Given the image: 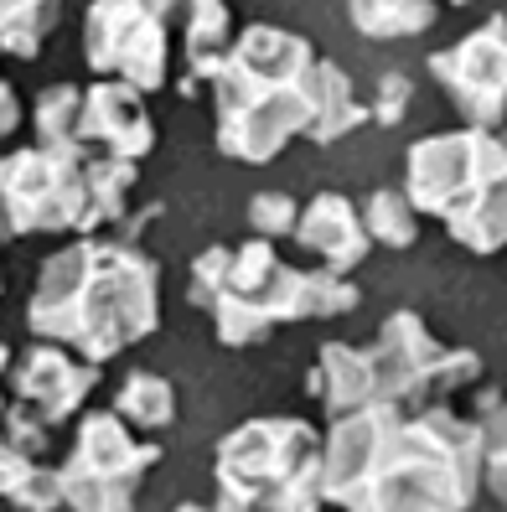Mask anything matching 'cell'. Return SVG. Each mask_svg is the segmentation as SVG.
Listing matches in <instances>:
<instances>
[{
    "instance_id": "6da1fadb",
    "label": "cell",
    "mask_w": 507,
    "mask_h": 512,
    "mask_svg": "<svg viewBox=\"0 0 507 512\" xmlns=\"http://www.w3.org/2000/svg\"><path fill=\"white\" fill-rule=\"evenodd\" d=\"M482 425L456 409H357L326 430V502L342 512H471Z\"/></svg>"
},
{
    "instance_id": "7a4b0ae2",
    "label": "cell",
    "mask_w": 507,
    "mask_h": 512,
    "mask_svg": "<svg viewBox=\"0 0 507 512\" xmlns=\"http://www.w3.org/2000/svg\"><path fill=\"white\" fill-rule=\"evenodd\" d=\"M26 326L104 368L161 326V259L130 238H73L42 259Z\"/></svg>"
},
{
    "instance_id": "3957f363",
    "label": "cell",
    "mask_w": 507,
    "mask_h": 512,
    "mask_svg": "<svg viewBox=\"0 0 507 512\" xmlns=\"http://www.w3.org/2000/svg\"><path fill=\"white\" fill-rule=\"evenodd\" d=\"M321 94V52L311 37L254 21L238 32L213 78V140L238 166H270L295 140H311Z\"/></svg>"
},
{
    "instance_id": "277c9868",
    "label": "cell",
    "mask_w": 507,
    "mask_h": 512,
    "mask_svg": "<svg viewBox=\"0 0 507 512\" xmlns=\"http://www.w3.org/2000/svg\"><path fill=\"white\" fill-rule=\"evenodd\" d=\"M471 383H482V357L440 342L420 311H394L373 342H326L306 373V394L326 419H347L357 409L430 414Z\"/></svg>"
},
{
    "instance_id": "5b68a950",
    "label": "cell",
    "mask_w": 507,
    "mask_h": 512,
    "mask_svg": "<svg viewBox=\"0 0 507 512\" xmlns=\"http://www.w3.org/2000/svg\"><path fill=\"white\" fill-rule=\"evenodd\" d=\"M135 171L140 166L130 161H88L73 150L21 145L0 156V238H99V228L130 218Z\"/></svg>"
},
{
    "instance_id": "8992f818",
    "label": "cell",
    "mask_w": 507,
    "mask_h": 512,
    "mask_svg": "<svg viewBox=\"0 0 507 512\" xmlns=\"http://www.w3.org/2000/svg\"><path fill=\"white\" fill-rule=\"evenodd\" d=\"M404 192L420 218L445 223V233L471 254L507 249V130L456 125L409 145Z\"/></svg>"
},
{
    "instance_id": "52a82bcc",
    "label": "cell",
    "mask_w": 507,
    "mask_h": 512,
    "mask_svg": "<svg viewBox=\"0 0 507 512\" xmlns=\"http://www.w3.org/2000/svg\"><path fill=\"white\" fill-rule=\"evenodd\" d=\"M357 306H363V290L352 285V275H332L321 264L295 269L275 254L270 238H249L228 254L207 316H213L223 347H254L290 321H326Z\"/></svg>"
},
{
    "instance_id": "ba28073f",
    "label": "cell",
    "mask_w": 507,
    "mask_h": 512,
    "mask_svg": "<svg viewBox=\"0 0 507 512\" xmlns=\"http://www.w3.org/2000/svg\"><path fill=\"white\" fill-rule=\"evenodd\" d=\"M218 512H321L326 502V435L306 419H244L218 440Z\"/></svg>"
},
{
    "instance_id": "9c48e42d",
    "label": "cell",
    "mask_w": 507,
    "mask_h": 512,
    "mask_svg": "<svg viewBox=\"0 0 507 512\" xmlns=\"http://www.w3.org/2000/svg\"><path fill=\"white\" fill-rule=\"evenodd\" d=\"M37 145L73 150L88 161H130L140 166L156 150V119L145 94L130 83L94 78V83H47L37 94Z\"/></svg>"
},
{
    "instance_id": "30bf717a",
    "label": "cell",
    "mask_w": 507,
    "mask_h": 512,
    "mask_svg": "<svg viewBox=\"0 0 507 512\" xmlns=\"http://www.w3.org/2000/svg\"><path fill=\"white\" fill-rule=\"evenodd\" d=\"M182 26V0H88L83 63L94 78L156 94L171 78V32Z\"/></svg>"
},
{
    "instance_id": "8fae6325",
    "label": "cell",
    "mask_w": 507,
    "mask_h": 512,
    "mask_svg": "<svg viewBox=\"0 0 507 512\" xmlns=\"http://www.w3.org/2000/svg\"><path fill=\"white\" fill-rule=\"evenodd\" d=\"M161 466V445L135 435L114 409L83 414L78 440L63 461V507L68 512H135L145 476Z\"/></svg>"
},
{
    "instance_id": "7c38bea8",
    "label": "cell",
    "mask_w": 507,
    "mask_h": 512,
    "mask_svg": "<svg viewBox=\"0 0 507 512\" xmlns=\"http://www.w3.org/2000/svg\"><path fill=\"white\" fill-rule=\"evenodd\" d=\"M430 78L461 114V125L502 130L507 125V16H487L461 42L430 57Z\"/></svg>"
},
{
    "instance_id": "4fadbf2b",
    "label": "cell",
    "mask_w": 507,
    "mask_h": 512,
    "mask_svg": "<svg viewBox=\"0 0 507 512\" xmlns=\"http://www.w3.org/2000/svg\"><path fill=\"white\" fill-rule=\"evenodd\" d=\"M99 388V368L83 363L78 352L57 347V342H37L16 357L11 368V394L26 414H37L42 425H63L68 414L83 409V399Z\"/></svg>"
},
{
    "instance_id": "5bb4252c",
    "label": "cell",
    "mask_w": 507,
    "mask_h": 512,
    "mask_svg": "<svg viewBox=\"0 0 507 512\" xmlns=\"http://www.w3.org/2000/svg\"><path fill=\"white\" fill-rule=\"evenodd\" d=\"M295 244H301V254H311L321 269H332V275H352V269L373 254V233L363 223V207H357L352 197L316 192L301 207Z\"/></svg>"
},
{
    "instance_id": "9a60e30c",
    "label": "cell",
    "mask_w": 507,
    "mask_h": 512,
    "mask_svg": "<svg viewBox=\"0 0 507 512\" xmlns=\"http://www.w3.org/2000/svg\"><path fill=\"white\" fill-rule=\"evenodd\" d=\"M233 6L228 0H182V94L213 83L233 52Z\"/></svg>"
},
{
    "instance_id": "2e32d148",
    "label": "cell",
    "mask_w": 507,
    "mask_h": 512,
    "mask_svg": "<svg viewBox=\"0 0 507 512\" xmlns=\"http://www.w3.org/2000/svg\"><path fill=\"white\" fill-rule=\"evenodd\" d=\"M347 21L368 42H409L440 21V0H347Z\"/></svg>"
},
{
    "instance_id": "e0dca14e",
    "label": "cell",
    "mask_w": 507,
    "mask_h": 512,
    "mask_svg": "<svg viewBox=\"0 0 507 512\" xmlns=\"http://www.w3.org/2000/svg\"><path fill=\"white\" fill-rule=\"evenodd\" d=\"M368 125V104L357 99V83L342 63L321 57V94H316V125H311V145H337L352 130Z\"/></svg>"
},
{
    "instance_id": "ac0fdd59",
    "label": "cell",
    "mask_w": 507,
    "mask_h": 512,
    "mask_svg": "<svg viewBox=\"0 0 507 512\" xmlns=\"http://www.w3.org/2000/svg\"><path fill=\"white\" fill-rule=\"evenodd\" d=\"M114 414L125 419V425H135V430H151V435L156 430H171L176 425V388H171V378L135 368L125 383H119Z\"/></svg>"
},
{
    "instance_id": "d6986e66",
    "label": "cell",
    "mask_w": 507,
    "mask_h": 512,
    "mask_svg": "<svg viewBox=\"0 0 507 512\" xmlns=\"http://www.w3.org/2000/svg\"><path fill=\"white\" fill-rule=\"evenodd\" d=\"M57 16H63V0H0V52L32 63Z\"/></svg>"
},
{
    "instance_id": "ffe728a7",
    "label": "cell",
    "mask_w": 507,
    "mask_h": 512,
    "mask_svg": "<svg viewBox=\"0 0 507 512\" xmlns=\"http://www.w3.org/2000/svg\"><path fill=\"white\" fill-rule=\"evenodd\" d=\"M363 223H368L378 249L404 254V249L420 244V207L409 202L404 187H373L368 202H363Z\"/></svg>"
},
{
    "instance_id": "44dd1931",
    "label": "cell",
    "mask_w": 507,
    "mask_h": 512,
    "mask_svg": "<svg viewBox=\"0 0 507 512\" xmlns=\"http://www.w3.org/2000/svg\"><path fill=\"white\" fill-rule=\"evenodd\" d=\"M476 425H482V487H487L492 507L507 512V399L497 388H482Z\"/></svg>"
},
{
    "instance_id": "7402d4cb",
    "label": "cell",
    "mask_w": 507,
    "mask_h": 512,
    "mask_svg": "<svg viewBox=\"0 0 507 512\" xmlns=\"http://www.w3.org/2000/svg\"><path fill=\"white\" fill-rule=\"evenodd\" d=\"M295 223H301V202L290 192H254L249 197V228L254 238H295Z\"/></svg>"
},
{
    "instance_id": "603a6c76",
    "label": "cell",
    "mask_w": 507,
    "mask_h": 512,
    "mask_svg": "<svg viewBox=\"0 0 507 512\" xmlns=\"http://www.w3.org/2000/svg\"><path fill=\"white\" fill-rule=\"evenodd\" d=\"M6 502H11L16 512H57V507H63V471H52V466L37 461Z\"/></svg>"
},
{
    "instance_id": "cb8c5ba5",
    "label": "cell",
    "mask_w": 507,
    "mask_h": 512,
    "mask_svg": "<svg viewBox=\"0 0 507 512\" xmlns=\"http://www.w3.org/2000/svg\"><path fill=\"white\" fill-rule=\"evenodd\" d=\"M409 99H414V88L404 73H383L378 88H373V104H368V119L383 130H399L404 119H409Z\"/></svg>"
},
{
    "instance_id": "d4e9b609",
    "label": "cell",
    "mask_w": 507,
    "mask_h": 512,
    "mask_svg": "<svg viewBox=\"0 0 507 512\" xmlns=\"http://www.w3.org/2000/svg\"><path fill=\"white\" fill-rule=\"evenodd\" d=\"M37 466V456H26V450H16L11 440H6V430H0V497H11L21 481H26V471Z\"/></svg>"
},
{
    "instance_id": "484cf974",
    "label": "cell",
    "mask_w": 507,
    "mask_h": 512,
    "mask_svg": "<svg viewBox=\"0 0 507 512\" xmlns=\"http://www.w3.org/2000/svg\"><path fill=\"white\" fill-rule=\"evenodd\" d=\"M21 125V99H16V88L6 83V73H0V145H6Z\"/></svg>"
},
{
    "instance_id": "4316f807",
    "label": "cell",
    "mask_w": 507,
    "mask_h": 512,
    "mask_svg": "<svg viewBox=\"0 0 507 512\" xmlns=\"http://www.w3.org/2000/svg\"><path fill=\"white\" fill-rule=\"evenodd\" d=\"M11 368H16V357H11V347H6V342H0V378H6Z\"/></svg>"
},
{
    "instance_id": "83f0119b",
    "label": "cell",
    "mask_w": 507,
    "mask_h": 512,
    "mask_svg": "<svg viewBox=\"0 0 507 512\" xmlns=\"http://www.w3.org/2000/svg\"><path fill=\"white\" fill-rule=\"evenodd\" d=\"M171 512H218V507H207V502H176Z\"/></svg>"
},
{
    "instance_id": "f1b7e54d",
    "label": "cell",
    "mask_w": 507,
    "mask_h": 512,
    "mask_svg": "<svg viewBox=\"0 0 507 512\" xmlns=\"http://www.w3.org/2000/svg\"><path fill=\"white\" fill-rule=\"evenodd\" d=\"M6 414H11V399H6V388H0V430H6Z\"/></svg>"
},
{
    "instance_id": "f546056e",
    "label": "cell",
    "mask_w": 507,
    "mask_h": 512,
    "mask_svg": "<svg viewBox=\"0 0 507 512\" xmlns=\"http://www.w3.org/2000/svg\"><path fill=\"white\" fill-rule=\"evenodd\" d=\"M445 6H471V0H445Z\"/></svg>"
},
{
    "instance_id": "4dcf8cb0",
    "label": "cell",
    "mask_w": 507,
    "mask_h": 512,
    "mask_svg": "<svg viewBox=\"0 0 507 512\" xmlns=\"http://www.w3.org/2000/svg\"><path fill=\"white\" fill-rule=\"evenodd\" d=\"M0 290H6V275H0Z\"/></svg>"
}]
</instances>
